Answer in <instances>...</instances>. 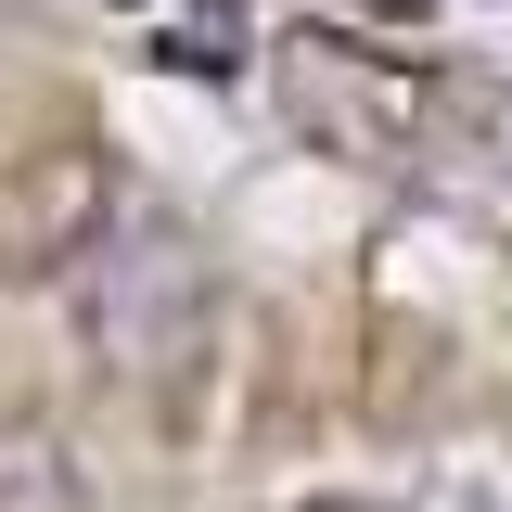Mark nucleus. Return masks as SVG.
I'll return each instance as SVG.
<instances>
[{"label": "nucleus", "mask_w": 512, "mask_h": 512, "mask_svg": "<svg viewBox=\"0 0 512 512\" xmlns=\"http://www.w3.org/2000/svg\"><path fill=\"white\" fill-rule=\"evenodd\" d=\"M359 13H423V0H359Z\"/></svg>", "instance_id": "nucleus-4"}, {"label": "nucleus", "mask_w": 512, "mask_h": 512, "mask_svg": "<svg viewBox=\"0 0 512 512\" xmlns=\"http://www.w3.org/2000/svg\"><path fill=\"white\" fill-rule=\"evenodd\" d=\"M116 231V141L103 128H39L0 167V282H64Z\"/></svg>", "instance_id": "nucleus-2"}, {"label": "nucleus", "mask_w": 512, "mask_h": 512, "mask_svg": "<svg viewBox=\"0 0 512 512\" xmlns=\"http://www.w3.org/2000/svg\"><path fill=\"white\" fill-rule=\"evenodd\" d=\"M0 512H77V448L39 410H0Z\"/></svg>", "instance_id": "nucleus-3"}, {"label": "nucleus", "mask_w": 512, "mask_h": 512, "mask_svg": "<svg viewBox=\"0 0 512 512\" xmlns=\"http://www.w3.org/2000/svg\"><path fill=\"white\" fill-rule=\"evenodd\" d=\"M77 320H90V359L116 384H192L205 346H218V256L180 218L103 231L90 282H77Z\"/></svg>", "instance_id": "nucleus-1"}]
</instances>
